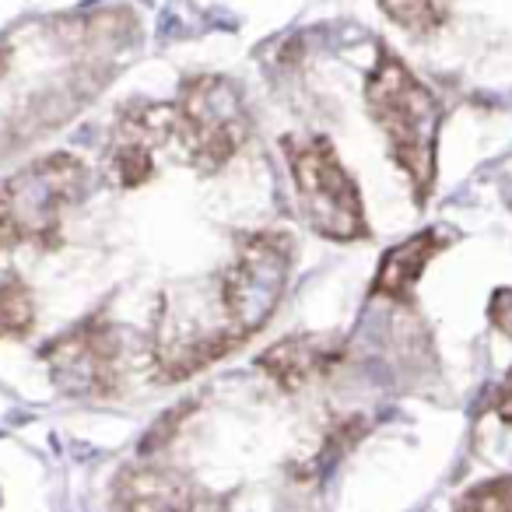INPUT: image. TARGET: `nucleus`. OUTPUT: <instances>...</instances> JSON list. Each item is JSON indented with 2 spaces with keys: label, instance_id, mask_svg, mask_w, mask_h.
<instances>
[{
  "label": "nucleus",
  "instance_id": "1",
  "mask_svg": "<svg viewBox=\"0 0 512 512\" xmlns=\"http://www.w3.org/2000/svg\"><path fill=\"white\" fill-rule=\"evenodd\" d=\"M365 102L383 130L390 158L407 176L414 200L425 204L435 183V137H439V102L414 78V71L383 50L365 81Z\"/></svg>",
  "mask_w": 512,
  "mask_h": 512
},
{
  "label": "nucleus",
  "instance_id": "2",
  "mask_svg": "<svg viewBox=\"0 0 512 512\" xmlns=\"http://www.w3.org/2000/svg\"><path fill=\"white\" fill-rule=\"evenodd\" d=\"M292 274V239L285 232H249L232 264L214 278V330L228 348L264 330Z\"/></svg>",
  "mask_w": 512,
  "mask_h": 512
},
{
  "label": "nucleus",
  "instance_id": "3",
  "mask_svg": "<svg viewBox=\"0 0 512 512\" xmlns=\"http://www.w3.org/2000/svg\"><path fill=\"white\" fill-rule=\"evenodd\" d=\"M249 120L242 88L221 74H197L183 81L172 102V141L183 148L186 165L211 176L225 169L246 144Z\"/></svg>",
  "mask_w": 512,
  "mask_h": 512
},
{
  "label": "nucleus",
  "instance_id": "4",
  "mask_svg": "<svg viewBox=\"0 0 512 512\" xmlns=\"http://www.w3.org/2000/svg\"><path fill=\"white\" fill-rule=\"evenodd\" d=\"M285 158L292 169L299 211L313 232L337 242L369 235L358 183L341 165L337 148L327 137H285Z\"/></svg>",
  "mask_w": 512,
  "mask_h": 512
},
{
  "label": "nucleus",
  "instance_id": "5",
  "mask_svg": "<svg viewBox=\"0 0 512 512\" xmlns=\"http://www.w3.org/2000/svg\"><path fill=\"white\" fill-rule=\"evenodd\" d=\"M43 358L50 362L60 390L74 397H109L120 390L123 341L113 323H106L102 316H92L78 323L71 334L57 337L43 351Z\"/></svg>",
  "mask_w": 512,
  "mask_h": 512
},
{
  "label": "nucleus",
  "instance_id": "6",
  "mask_svg": "<svg viewBox=\"0 0 512 512\" xmlns=\"http://www.w3.org/2000/svg\"><path fill=\"white\" fill-rule=\"evenodd\" d=\"M172 141V106L130 102L120 109L109 141V172L120 186H141L155 176V151Z\"/></svg>",
  "mask_w": 512,
  "mask_h": 512
},
{
  "label": "nucleus",
  "instance_id": "7",
  "mask_svg": "<svg viewBox=\"0 0 512 512\" xmlns=\"http://www.w3.org/2000/svg\"><path fill=\"white\" fill-rule=\"evenodd\" d=\"M116 505L120 512H228L207 488L155 463L123 470L116 481Z\"/></svg>",
  "mask_w": 512,
  "mask_h": 512
},
{
  "label": "nucleus",
  "instance_id": "8",
  "mask_svg": "<svg viewBox=\"0 0 512 512\" xmlns=\"http://www.w3.org/2000/svg\"><path fill=\"white\" fill-rule=\"evenodd\" d=\"M341 344L334 337H316V334H302V337H285L274 348H267L260 355V369L281 386V390L295 393L302 390L313 379L327 376L341 365Z\"/></svg>",
  "mask_w": 512,
  "mask_h": 512
},
{
  "label": "nucleus",
  "instance_id": "9",
  "mask_svg": "<svg viewBox=\"0 0 512 512\" xmlns=\"http://www.w3.org/2000/svg\"><path fill=\"white\" fill-rule=\"evenodd\" d=\"M442 249V235L425 228V232L411 235L407 242H397L393 249H386L383 264L376 271L372 281V292L379 299H393V302H407L414 295V285L425 274L428 260Z\"/></svg>",
  "mask_w": 512,
  "mask_h": 512
},
{
  "label": "nucleus",
  "instance_id": "10",
  "mask_svg": "<svg viewBox=\"0 0 512 512\" xmlns=\"http://www.w3.org/2000/svg\"><path fill=\"white\" fill-rule=\"evenodd\" d=\"M383 15L411 36H435L453 15V0H379Z\"/></svg>",
  "mask_w": 512,
  "mask_h": 512
},
{
  "label": "nucleus",
  "instance_id": "11",
  "mask_svg": "<svg viewBox=\"0 0 512 512\" xmlns=\"http://www.w3.org/2000/svg\"><path fill=\"white\" fill-rule=\"evenodd\" d=\"M460 512H512V477L474 488L460 502Z\"/></svg>",
  "mask_w": 512,
  "mask_h": 512
},
{
  "label": "nucleus",
  "instance_id": "12",
  "mask_svg": "<svg viewBox=\"0 0 512 512\" xmlns=\"http://www.w3.org/2000/svg\"><path fill=\"white\" fill-rule=\"evenodd\" d=\"M491 323L512 337V288H498L491 299Z\"/></svg>",
  "mask_w": 512,
  "mask_h": 512
},
{
  "label": "nucleus",
  "instance_id": "13",
  "mask_svg": "<svg viewBox=\"0 0 512 512\" xmlns=\"http://www.w3.org/2000/svg\"><path fill=\"white\" fill-rule=\"evenodd\" d=\"M498 414H502L505 421H512V376H509V383L502 386V393H498Z\"/></svg>",
  "mask_w": 512,
  "mask_h": 512
}]
</instances>
